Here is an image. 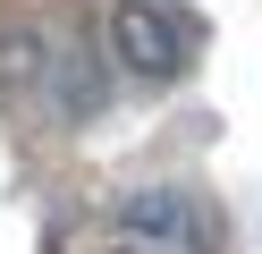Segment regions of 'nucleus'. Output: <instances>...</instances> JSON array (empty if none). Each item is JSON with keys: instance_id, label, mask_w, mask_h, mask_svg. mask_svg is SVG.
<instances>
[{"instance_id": "obj_1", "label": "nucleus", "mask_w": 262, "mask_h": 254, "mask_svg": "<svg viewBox=\"0 0 262 254\" xmlns=\"http://www.w3.org/2000/svg\"><path fill=\"white\" fill-rule=\"evenodd\" d=\"M110 60L127 76H178L186 68V26L161 0H110Z\"/></svg>"}, {"instance_id": "obj_2", "label": "nucleus", "mask_w": 262, "mask_h": 254, "mask_svg": "<svg viewBox=\"0 0 262 254\" xmlns=\"http://www.w3.org/2000/svg\"><path fill=\"white\" fill-rule=\"evenodd\" d=\"M110 229H119V246H152V254H186L194 237H203L186 186H136V195H119Z\"/></svg>"}, {"instance_id": "obj_3", "label": "nucleus", "mask_w": 262, "mask_h": 254, "mask_svg": "<svg viewBox=\"0 0 262 254\" xmlns=\"http://www.w3.org/2000/svg\"><path fill=\"white\" fill-rule=\"evenodd\" d=\"M42 102H51L59 119H93L102 110V60H93V51H59V60L42 68Z\"/></svg>"}, {"instance_id": "obj_4", "label": "nucleus", "mask_w": 262, "mask_h": 254, "mask_svg": "<svg viewBox=\"0 0 262 254\" xmlns=\"http://www.w3.org/2000/svg\"><path fill=\"white\" fill-rule=\"evenodd\" d=\"M42 26L26 17H0V93H17V85H42Z\"/></svg>"}]
</instances>
